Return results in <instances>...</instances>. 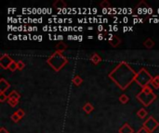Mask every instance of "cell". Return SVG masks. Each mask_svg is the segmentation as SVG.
<instances>
[{"instance_id":"1","label":"cell","mask_w":159,"mask_h":133,"mask_svg":"<svg viewBox=\"0 0 159 133\" xmlns=\"http://www.w3.org/2000/svg\"><path fill=\"white\" fill-rule=\"evenodd\" d=\"M137 72L125 61L120 62L108 75V77L121 89L126 90L136 78Z\"/></svg>"},{"instance_id":"2","label":"cell","mask_w":159,"mask_h":133,"mask_svg":"<svg viewBox=\"0 0 159 133\" xmlns=\"http://www.w3.org/2000/svg\"><path fill=\"white\" fill-rule=\"evenodd\" d=\"M47 63L50 66L51 69L58 72L68 63V59L62 55V52L56 51L47 59Z\"/></svg>"},{"instance_id":"3","label":"cell","mask_w":159,"mask_h":133,"mask_svg":"<svg viewBox=\"0 0 159 133\" xmlns=\"http://www.w3.org/2000/svg\"><path fill=\"white\" fill-rule=\"evenodd\" d=\"M136 97L144 106H149L157 98V94L153 92V90L150 86L143 87L142 89V91L137 94Z\"/></svg>"},{"instance_id":"4","label":"cell","mask_w":159,"mask_h":133,"mask_svg":"<svg viewBox=\"0 0 159 133\" xmlns=\"http://www.w3.org/2000/svg\"><path fill=\"white\" fill-rule=\"evenodd\" d=\"M153 78L154 77L144 68H142L137 72V75H136L134 81H136L142 88H143V87L149 86V84H151Z\"/></svg>"},{"instance_id":"5","label":"cell","mask_w":159,"mask_h":133,"mask_svg":"<svg viewBox=\"0 0 159 133\" xmlns=\"http://www.w3.org/2000/svg\"><path fill=\"white\" fill-rule=\"evenodd\" d=\"M143 127H144L147 131H149L150 132H154L157 128L159 127V122L153 117L150 116L143 124Z\"/></svg>"},{"instance_id":"6","label":"cell","mask_w":159,"mask_h":133,"mask_svg":"<svg viewBox=\"0 0 159 133\" xmlns=\"http://www.w3.org/2000/svg\"><path fill=\"white\" fill-rule=\"evenodd\" d=\"M13 61L14 60L7 54H3L0 57V67L3 69H7Z\"/></svg>"},{"instance_id":"7","label":"cell","mask_w":159,"mask_h":133,"mask_svg":"<svg viewBox=\"0 0 159 133\" xmlns=\"http://www.w3.org/2000/svg\"><path fill=\"white\" fill-rule=\"evenodd\" d=\"M150 6L146 4V2L145 1H141L137 6H136V8L139 10V12H143V13H146L147 11H148V8H149Z\"/></svg>"},{"instance_id":"8","label":"cell","mask_w":159,"mask_h":133,"mask_svg":"<svg viewBox=\"0 0 159 133\" xmlns=\"http://www.w3.org/2000/svg\"><path fill=\"white\" fill-rule=\"evenodd\" d=\"M10 84L4 79L1 78L0 79V93H5L7 89H9Z\"/></svg>"},{"instance_id":"9","label":"cell","mask_w":159,"mask_h":133,"mask_svg":"<svg viewBox=\"0 0 159 133\" xmlns=\"http://www.w3.org/2000/svg\"><path fill=\"white\" fill-rule=\"evenodd\" d=\"M119 133H134V130L131 128V126L129 123L124 124L118 131Z\"/></svg>"},{"instance_id":"10","label":"cell","mask_w":159,"mask_h":133,"mask_svg":"<svg viewBox=\"0 0 159 133\" xmlns=\"http://www.w3.org/2000/svg\"><path fill=\"white\" fill-rule=\"evenodd\" d=\"M53 6L57 9H64L67 7V4L63 0H56L53 3Z\"/></svg>"},{"instance_id":"11","label":"cell","mask_w":159,"mask_h":133,"mask_svg":"<svg viewBox=\"0 0 159 133\" xmlns=\"http://www.w3.org/2000/svg\"><path fill=\"white\" fill-rule=\"evenodd\" d=\"M83 110L86 112V114H90L94 110V106L91 103H86L83 106Z\"/></svg>"},{"instance_id":"12","label":"cell","mask_w":159,"mask_h":133,"mask_svg":"<svg viewBox=\"0 0 159 133\" xmlns=\"http://www.w3.org/2000/svg\"><path fill=\"white\" fill-rule=\"evenodd\" d=\"M90 60H91V62L93 63V64H95V65H98V64H100L101 62H102V57L98 55V54H96V53H94L92 56H91V57H90Z\"/></svg>"},{"instance_id":"13","label":"cell","mask_w":159,"mask_h":133,"mask_svg":"<svg viewBox=\"0 0 159 133\" xmlns=\"http://www.w3.org/2000/svg\"><path fill=\"white\" fill-rule=\"evenodd\" d=\"M111 44V45L113 47H117L120 44H121V39L117 36V35H114V38L111 42H109Z\"/></svg>"},{"instance_id":"14","label":"cell","mask_w":159,"mask_h":133,"mask_svg":"<svg viewBox=\"0 0 159 133\" xmlns=\"http://www.w3.org/2000/svg\"><path fill=\"white\" fill-rule=\"evenodd\" d=\"M7 98L8 99H17L19 100L20 98V94L17 92V91H11L8 94H7ZM7 99V100H8Z\"/></svg>"},{"instance_id":"15","label":"cell","mask_w":159,"mask_h":133,"mask_svg":"<svg viewBox=\"0 0 159 133\" xmlns=\"http://www.w3.org/2000/svg\"><path fill=\"white\" fill-rule=\"evenodd\" d=\"M72 81H73V83H74L75 86H80V85L82 84V82H83V79H82L79 75H76V76H75V77L73 78Z\"/></svg>"},{"instance_id":"16","label":"cell","mask_w":159,"mask_h":133,"mask_svg":"<svg viewBox=\"0 0 159 133\" xmlns=\"http://www.w3.org/2000/svg\"><path fill=\"white\" fill-rule=\"evenodd\" d=\"M147 115H148V112H147V110H146L145 108H141V109L137 112L138 118H142V119L145 118Z\"/></svg>"},{"instance_id":"17","label":"cell","mask_w":159,"mask_h":133,"mask_svg":"<svg viewBox=\"0 0 159 133\" xmlns=\"http://www.w3.org/2000/svg\"><path fill=\"white\" fill-rule=\"evenodd\" d=\"M143 45H144L146 48L151 49V48H153V47H154V45H155V42H154L151 38H148V39H146V40L144 41Z\"/></svg>"},{"instance_id":"18","label":"cell","mask_w":159,"mask_h":133,"mask_svg":"<svg viewBox=\"0 0 159 133\" xmlns=\"http://www.w3.org/2000/svg\"><path fill=\"white\" fill-rule=\"evenodd\" d=\"M55 48H56V50H57V51L63 52L64 50H66V49H67V44H65L63 42H60L58 44H56Z\"/></svg>"},{"instance_id":"19","label":"cell","mask_w":159,"mask_h":133,"mask_svg":"<svg viewBox=\"0 0 159 133\" xmlns=\"http://www.w3.org/2000/svg\"><path fill=\"white\" fill-rule=\"evenodd\" d=\"M151 85L153 86L154 89H159V75H157L156 77L153 78Z\"/></svg>"},{"instance_id":"20","label":"cell","mask_w":159,"mask_h":133,"mask_svg":"<svg viewBox=\"0 0 159 133\" xmlns=\"http://www.w3.org/2000/svg\"><path fill=\"white\" fill-rule=\"evenodd\" d=\"M129 97L127 94H121V95L119 96V102H120L122 105H126V104H128V103H129Z\"/></svg>"},{"instance_id":"21","label":"cell","mask_w":159,"mask_h":133,"mask_svg":"<svg viewBox=\"0 0 159 133\" xmlns=\"http://www.w3.org/2000/svg\"><path fill=\"white\" fill-rule=\"evenodd\" d=\"M100 6L102 7V9H104V8H111L110 6H111V4H110V2L108 1V0H103L102 2H101L100 3Z\"/></svg>"},{"instance_id":"22","label":"cell","mask_w":159,"mask_h":133,"mask_svg":"<svg viewBox=\"0 0 159 133\" xmlns=\"http://www.w3.org/2000/svg\"><path fill=\"white\" fill-rule=\"evenodd\" d=\"M7 104H8L11 107H15V106L19 104V100H17V99H8V100H7Z\"/></svg>"},{"instance_id":"23","label":"cell","mask_w":159,"mask_h":133,"mask_svg":"<svg viewBox=\"0 0 159 133\" xmlns=\"http://www.w3.org/2000/svg\"><path fill=\"white\" fill-rule=\"evenodd\" d=\"M11 119H12V121H13V122L17 123V122H19L21 118H20L16 114V112H15V113H13V114L11 115Z\"/></svg>"},{"instance_id":"24","label":"cell","mask_w":159,"mask_h":133,"mask_svg":"<svg viewBox=\"0 0 159 133\" xmlns=\"http://www.w3.org/2000/svg\"><path fill=\"white\" fill-rule=\"evenodd\" d=\"M8 69L11 71V72H14L16 69H18V67H17V62H15V61H13L12 63H11V65L9 66V68H8Z\"/></svg>"},{"instance_id":"25","label":"cell","mask_w":159,"mask_h":133,"mask_svg":"<svg viewBox=\"0 0 159 133\" xmlns=\"http://www.w3.org/2000/svg\"><path fill=\"white\" fill-rule=\"evenodd\" d=\"M17 67H18L19 70H22L25 68V64L21 60H19V61H17Z\"/></svg>"},{"instance_id":"26","label":"cell","mask_w":159,"mask_h":133,"mask_svg":"<svg viewBox=\"0 0 159 133\" xmlns=\"http://www.w3.org/2000/svg\"><path fill=\"white\" fill-rule=\"evenodd\" d=\"M7 95H6L5 93H0V102L1 103H4L6 100H7Z\"/></svg>"},{"instance_id":"27","label":"cell","mask_w":159,"mask_h":133,"mask_svg":"<svg viewBox=\"0 0 159 133\" xmlns=\"http://www.w3.org/2000/svg\"><path fill=\"white\" fill-rule=\"evenodd\" d=\"M16 114L20 118H22L24 116H25V112H24V110H22V109H18L17 111H16Z\"/></svg>"},{"instance_id":"28","label":"cell","mask_w":159,"mask_h":133,"mask_svg":"<svg viewBox=\"0 0 159 133\" xmlns=\"http://www.w3.org/2000/svg\"><path fill=\"white\" fill-rule=\"evenodd\" d=\"M136 133H151L149 131H147L144 127H142Z\"/></svg>"},{"instance_id":"29","label":"cell","mask_w":159,"mask_h":133,"mask_svg":"<svg viewBox=\"0 0 159 133\" xmlns=\"http://www.w3.org/2000/svg\"><path fill=\"white\" fill-rule=\"evenodd\" d=\"M0 133H9V131H7L4 127H2V128L0 129Z\"/></svg>"},{"instance_id":"30","label":"cell","mask_w":159,"mask_h":133,"mask_svg":"<svg viewBox=\"0 0 159 133\" xmlns=\"http://www.w3.org/2000/svg\"><path fill=\"white\" fill-rule=\"evenodd\" d=\"M98 39H99L100 41L102 40V39H103V34H102V33H100V34L98 35Z\"/></svg>"},{"instance_id":"31","label":"cell","mask_w":159,"mask_h":133,"mask_svg":"<svg viewBox=\"0 0 159 133\" xmlns=\"http://www.w3.org/2000/svg\"><path fill=\"white\" fill-rule=\"evenodd\" d=\"M57 38H58V40L61 41V42H62V40H63V36H62V35H58Z\"/></svg>"},{"instance_id":"32","label":"cell","mask_w":159,"mask_h":133,"mask_svg":"<svg viewBox=\"0 0 159 133\" xmlns=\"http://www.w3.org/2000/svg\"><path fill=\"white\" fill-rule=\"evenodd\" d=\"M98 29H99V31H102V30H105V29L103 28V26H102V25H99Z\"/></svg>"},{"instance_id":"33","label":"cell","mask_w":159,"mask_h":133,"mask_svg":"<svg viewBox=\"0 0 159 133\" xmlns=\"http://www.w3.org/2000/svg\"><path fill=\"white\" fill-rule=\"evenodd\" d=\"M148 13H149V15H151L152 13H153V9H152V7H149L148 8V11H147Z\"/></svg>"},{"instance_id":"34","label":"cell","mask_w":159,"mask_h":133,"mask_svg":"<svg viewBox=\"0 0 159 133\" xmlns=\"http://www.w3.org/2000/svg\"><path fill=\"white\" fill-rule=\"evenodd\" d=\"M129 28H128V27H124V28H123V31L126 32L127 31H129Z\"/></svg>"},{"instance_id":"35","label":"cell","mask_w":159,"mask_h":133,"mask_svg":"<svg viewBox=\"0 0 159 133\" xmlns=\"http://www.w3.org/2000/svg\"><path fill=\"white\" fill-rule=\"evenodd\" d=\"M113 29H114V31H118V27H117V26H114V27H113Z\"/></svg>"},{"instance_id":"36","label":"cell","mask_w":159,"mask_h":133,"mask_svg":"<svg viewBox=\"0 0 159 133\" xmlns=\"http://www.w3.org/2000/svg\"><path fill=\"white\" fill-rule=\"evenodd\" d=\"M33 29H34L33 27H28V31H34Z\"/></svg>"},{"instance_id":"37","label":"cell","mask_w":159,"mask_h":133,"mask_svg":"<svg viewBox=\"0 0 159 133\" xmlns=\"http://www.w3.org/2000/svg\"><path fill=\"white\" fill-rule=\"evenodd\" d=\"M37 38H38L37 35H34V36H33V39H34V40H37Z\"/></svg>"},{"instance_id":"38","label":"cell","mask_w":159,"mask_h":133,"mask_svg":"<svg viewBox=\"0 0 159 133\" xmlns=\"http://www.w3.org/2000/svg\"><path fill=\"white\" fill-rule=\"evenodd\" d=\"M82 40H83V37H82L81 35H79V36H78V41H82Z\"/></svg>"},{"instance_id":"39","label":"cell","mask_w":159,"mask_h":133,"mask_svg":"<svg viewBox=\"0 0 159 133\" xmlns=\"http://www.w3.org/2000/svg\"><path fill=\"white\" fill-rule=\"evenodd\" d=\"M38 41H42V36L41 35H38V38H37Z\"/></svg>"},{"instance_id":"40","label":"cell","mask_w":159,"mask_h":133,"mask_svg":"<svg viewBox=\"0 0 159 133\" xmlns=\"http://www.w3.org/2000/svg\"><path fill=\"white\" fill-rule=\"evenodd\" d=\"M27 37H28V36H26V35H23V36H22V39H23V40H27V39H28Z\"/></svg>"},{"instance_id":"41","label":"cell","mask_w":159,"mask_h":133,"mask_svg":"<svg viewBox=\"0 0 159 133\" xmlns=\"http://www.w3.org/2000/svg\"><path fill=\"white\" fill-rule=\"evenodd\" d=\"M68 39H69V40H72V39L74 40V36H71V35H69V36H68Z\"/></svg>"},{"instance_id":"42","label":"cell","mask_w":159,"mask_h":133,"mask_svg":"<svg viewBox=\"0 0 159 133\" xmlns=\"http://www.w3.org/2000/svg\"><path fill=\"white\" fill-rule=\"evenodd\" d=\"M78 31H83V28H82V27H78Z\"/></svg>"},{"instance_id":"43","label":"cell","mask_w":159,"mask_h":133,"mask_svg":"<svg viewBox=\"0 0 159 133\" xmlns=\"http://www.w3.org/2000/svg\"><path fill=\"white\" fill-rule=\"evenodd\" d=\"M17 37H19V36H16V35H14V36H13V40H17V39H18Z\"/></svg>"},{"instance_id":"44","label":"cell","mask_w":159,"mask_h":133,"mask_svg":"<svg viewBox=\"0 0 159 133\" xmlns=\"http://www.w3.org/2000/svg\"><path fill=\"white\" fill-rule=\"evenodd\" d=\"M128 20H129L128 18H124V21H125V22H128Z\"/></svg>"},{"instance_id":"45","label":"cell","mask_w":159,"mask_h":133,"mask_svg":"<svg viewBox=\"0 0 159 133\" xmlns=\"http://www.w3.org/2000/svg\"><path fill=\"white\" fill-rule=\"evenodd\" d=\"M88 38H89V39H92V38H93V36H91V35H90V36H89Z\"/></svg>"}]
</instances>
